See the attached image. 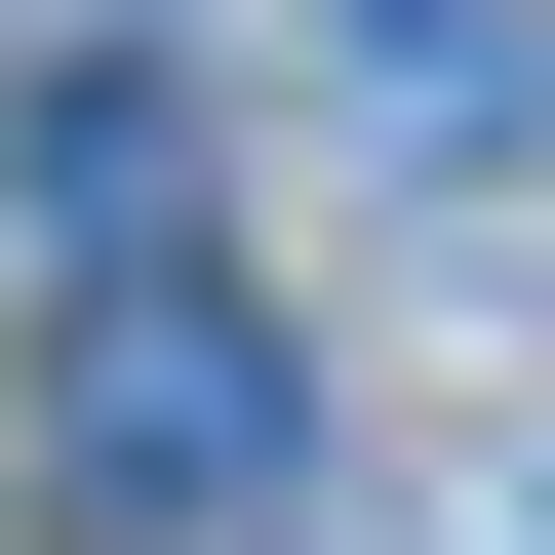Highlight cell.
<instances>
[{"label":"cell","mask_w":555,"mask_h":555,"mask_svg":"<svg viewBox=\"0 0 555 555\" xmlns=\"http://www.w3.org/2000/svg\"><path fill=\"white\" fill-rule=\"evenodd\" d=\"M40 476H80L119 555H238L278 476H318V397H278V318H238V278H159V238H119V318L40 358Z\"/></svg>","instance_id":"cell-1"},{"label":"cell","mask_w":555,"mask_h":555,"mask_svg":"<svg viewBox=\"0 0 555 555\" xmlns=\"http://www.w3.org/2000/svg\"><path fill=\"white\" fill-rule=\"evenodd\" d=\"M358 119L397 159H516V0H358Z\"/></svg>","instance_id":"cell-2"}]
</instances>
